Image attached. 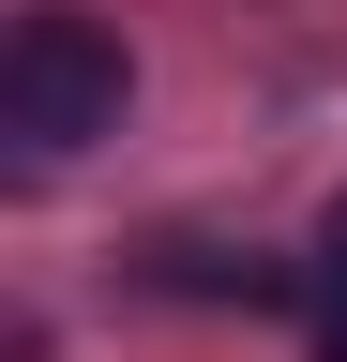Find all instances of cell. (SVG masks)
<instances>
[{
  "label": "cell",
  "mask_w": 347,
  "mask_h": 362,
  "mask_svg": "<svg viewBox=\"0 0 347 362\" xmlns=\"http://www.w3.org/2000/svg\"><path fill=\"white\" fill-rule=\"evenodd\" d=\"M302 287H317V302L347 317V197H332V226H317V272H302Z\"/></svg>",
  "instance_id": "cell-2"
},
{
  "label": "cell",
  "mask_w": 347,
  "mask_h": 362,
  "mask_svg": "<svg viewBox=\"0 0 347 362\" xmlns=\"http://www.w3.org/2000/svg\"><path fill=\"white\" fill-rule=\"evenodd\" d=\"M317 362H347V332H332V347H317Z\"/></svg>",
  "instance_id": "cell-3"
},
{
  "label": "cell",
  "mask_w": 347,
  "mask_h": 362,
  "mask_svg": "<svg viewBox=\"0 0 347 362\" xmlns=\"http://www.w3.org/2000/svg\"><path fill=\"white\" fill-rule=\"evenodd\" d=\"M121 90H136V61H121V30L91 0H30L16 16V45H0V136L16 151H91V136H121Z\"/></svg>",
  "instance_id": "cell-1"
}]
</instances>
